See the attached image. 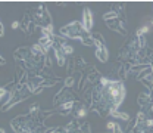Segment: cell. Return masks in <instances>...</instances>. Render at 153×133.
<instances>
[{
	"label": "cell",
	"instance_id": "obj_1",
	"mask_svg": "<svg viewBox=\"0 0 153 133\" xmlns=\"http://www.w3.org/2000/svg\"><path fill=\"white\" fill-rule=\"evenodd\" d=\"M85 33L87 31L84 30L82 24H81V22H78V21H74V22H71V24L65 25L63 28H60V34L62 36L68 37V38H80L81 41L87 37Z\"/></svg>",
	"mask_w": 153,
	"mask_h": 133
},
{
	"label": "cell",
	"instance_id": "obj_2",
	"mask_svg": "<svg viewBox=\"0 0 153 133\" xmlns=\"http://www.w3.org/2000/svg\"><path fill=\"white\" fill-rule=\"evenodd\" d=\"M107 92H109V96L114 101V105L118 106L122 104L124 101V96H125V87L121 81H116V80H112V83L107 86Z\"/></svg>",
	"mask_w": 153,
	"mask_h": 133
},
{
	"label": "cell",
	"instance_id": "obj_3",
	"mask_svg": "<svg viewBox=\"0 0 153 133\" xmlns=\"http://www.w3.org/2000/svg\"><path fill=\"white\" fill-rule=\"evenodd\" d=\"M81 24H82V27H84V30L87 33L91 31V27H93V15H91V10L89 8H85L84 12H82V21H81Z\"/></svg>",
	"mask_w": 153,
	"mask_h": 133
},
{
	"label": "cell",
	"instance_id": "obj_4",
	"mask_svg": "<svg viewBox=\"0 0 153 133\" xmlns=\"http://www.w3.org/2000/svg\"><path fill=\"white\" fill-rule=\"evenodd\" d=\"M53 41H55V38L53 37H47V36H41V38H40V41H38V44L44 49V52H47L52 46H53Z\"/></svg>",
	"mask_w": 153,
	"mask_h": 133
},
{
	"label": "cell",
	"instance_id": "obj_5",
	"mask_svg": "<svg viewBox=\"0 0 153 133\" xmlns=\"http://www.w3.org/2000/svg\"><path fill=\"white\" fill-rule=\"evenodd\" d=\"M96 58H97L100 62H107L109 53H107L106 46H105V48H96Z\"/></svg>",
	"mask_w": 153,
	"mask_h": 133
},
{
	"label": "cell",
	"instance_id": "obj_6",
	"mask_svg": "<svg viewBox=\"0 0 153 133\" xmlns=\"http://www.w3.org/2000/svg\"><path fill=\"white\" fill-rule=\"evenodd\" d=\"M55 55H56L57 64H59V65H65V62H66V61H65V56H66V55H65V52H63V49H62L60 46H57V48L55 49Z\"/></svg>",
	"mask_w": 153,
	"mask_h": 133
},
{
	"label": "cell",
	"instance_id": "obj_7",
	"mask_svg": "<svg viewBox=\"0 0 153 133\" xmlns=\"http://www.w3.org/2000/svg\"><path fill=\"white\" fill-rule=\"evenodd\" d=\"M31 53L40 56V55H44L46 52H44V49H43L40 44H33V46H31Z\"/></svg>",
	"mask_w": 153,
	"mask_h": 133
},
{
	"label": "cell",
	"instance_id": "obj_8",
	"mask_svg": "<svg viewBox=\"0 0 153 133\" xmlns=\"http://www.w3.org/2000/svg\"><path fill=\"white\" fill-rule=\"evenodd\" d=\"M111 116H114V117H116V118H121V120H124V121H127V120L129 118V116H128V114H125V113H118V111H116L115 108L111 111Z\"/></svg>",
	"mask_w": 153,
	"mask_h": 133
},
{
	"label": "cell",
	"instance_id": "obj_9",
	"mask_svg": "<svg viewBox=\"0 0 153 133\" xmlns=\"http://www.w3.org/2000/svg\"><path fill=\"white\" fill-rule=\"evenodd\" d=\"M103 19H105L106 22H111V21L118 19V15H116V12H106V13L103 15Z\"/></svg>",
	"mask_w": 153,
	"mask_h": 133
},
{
	"label": "cell",
	"instance_id": "obj_10",
	"mask_svg": "<svg viewBox=\"0 0 153 133\" xmlns=\"http://www.w3.org/2000/svg\"><path fill=\"white\" fill-rule=\"evenodd\" d=\"M0 96H2V104H6V102L10 99V98H9L10 93L6 90V89H0Z\"/></svg>",
	"mask_w": 153,
	"mask_h": 133
},
{
	"label": "cell",
	"instance_id": "obj_11",
	"mask_svg": "<svg viewBox=\"0 0 153 133\" xmlns=\"http://www.w3.org/2000/svg\"><path fill=\"white\" fill-rule=\"evenodd\" d=\"M43 36L53 37V27H52V24L47 25V27H43Z\"/></svg>",
	"mask_w": 153,
	"mask_h": 133
},
{
	"label": "cell",
	"instance_id": "obj_12",
	"mask_svg": "<svg viewBox=\"0 0 153 133\" xmlns=\"http://www.w3.org/2000/svg\"><path fill=\"white\" fill-rule=\"evenodd\" d=\"M60 48L63 49L65 55H72V52H74L72 46H69V44H68V43H63V44H60Z\"/></svg>",
	"mask_w": 153,
	"mask_h": 133
},
{
	"label": "cell",
	"instance_id": "obj_13",
	"mask_svg": "<svg viewBox=\"0 0 153 133\" xmlns=\"http://www.w3.org/2000/svg\"><path fill=\"white\" fill-rule=\"evenodd\" d=\"M72 106H74V102H66V104L60 105V109L63 111V113H68V111H69Z\"/></svg>",
	"mask_w": 153,
	"mask_h": 133
},
{
	"label": "cell",
	"instance_id": "obj_14",
	"mask_svg": "<svg viewBox=\"0 0 153 133\" xmlns=\"http://www.w3.org/2000/svg\"><path fill=\"white\" fill-rule=\"evenodd\" d=\"M85 114H87V109H85V106H82V108H80V111H78V117H85Z\"/></svg>",
	"mask_w": 153,
	"mask_h": 133
},
{
	"label": "cell",
	"instance_id": "obj_15",
	"mask_svg": "<svg viewBox=\"0 0 153 133\" xmlns=\"http://www.w3.org/2000/svg\"><path fill=\"white\" fill-rule=\"evenodd\" d=\"M147 101H149V96L147 95H140V99H138L140 104H146Z\"/></svg>",
	"mask_w": 153,
	"mask_h": 133
},
{
	"label": "cell",
	"instance_id": "obj_16",
	"mask_svg": "<svg viewBox=\"0 0 153 133\" xmlns=\"http://www.w3.org/2000/svg\"><path fill=\"white\" fill-rule=\"evenodd\" d=\"M116 126H118V124H116V123H114V121H109V123H107V129H109V130H114Z\"/></svg>",
	"mask_w": 153,
	"mask_h": 133
},
{
	"label": "cell",
	"instance_id": "obj_17",
	"mask_svg": "<svg viewBox=\"0 0 153 133\" xmlns=\"http://www.w3.org/2000/svg\"><path fill=\"white\" fill-rule=\"evenodd\" d=\"M146 33H149V27L147 25H144L140 31H138V36H141V34H146Z\"/></svg>",
	"mask_w": 153,
	"mask_h": 133
},
{
	"label": "cell",
	"instance_id": "obj_18",
	"mask_svg": "<svg viewBox=\"0 0 153 133\" xmlns=\"http://www.w3.org/2000/svg\"><path fill=\"white\" fill-rule=\"evenodd\" d=\"M143 120H144V116H143V113H140V114H138V117H137V123H138V124H141V123H143Z\"/></svg>",
	"mask_w": 153,
	"mask_h": 133
},
{
	"label": "cell",
	"instance_id": "obj_19",
	"mask_svg": "<svg viewBox=\"0 0 153 133\" xmlns=\"http://www.w3.org/2000/svg\"><path fill=\"white\" fill-rule=\"evenodd\" d=\"M18 25H19V22H18V21H13V22H12V28H13V30L18 28Z\"/></svg>",
	"mask_w": 153,
	"mask_h": 133
},
{
	"label": "cell",
	"instance_id": "obj_20",
	"mask_svg": "<svg viewBox=\"0 0 153 133\" xmlns=\"http://www.w3.org/2000/svg\"><path fill=\"white\" fill-rule=\"evenodd\" d=\"M146 126L147 127H153V120H147L146 121Z\"/></svg>",
	"mask_w": 153,
	"mask_h": 133
},
{
	"label": "cell",
	"instance_id": "obj_21",
	"mask_svg": "<svg viewBox=\"0 0 153 133\" xmlns=\"http://www.w3.org/2000/svg\"><path fill=\"white\" fill-rule=\"evenodd\" d=\"M114 133H122V130H121V127H119V126H116V127L114 129Z\"/></svg>",
	"mask_w": 153,
	"mask_h": 133
},
{
	"label": "cell",
	"instance_id": "obj_22",
	"mask_svg": "<svg viewBox=\"0 0 153 133\" xmlns=\"http://www.w3.org/2000/svg\"><path fill=\"white\" fill-rule=\"evenodd\" d=\"M0 34L5 36V28H3V24H2V30H0Z\"/></svg>",
	"mask_w": 153,
	"mask_h": 133
},
{
	"label": "cell",
	"instance_id": "obj_23",
	"mask_svg": "<svg viewBox=\"0 0 153 133\" xmlns=\"http://www.w3.org/2000/svg\"><path fill=\"white\" fill-rule=\"evenodd\" d=\"M2 133H6V132H5V130H2Z\"/></svg>",
	"mask_w": 153,
	"mask_h": 133
},
{
	"label": "cell",
	"instance_id": "obj_24",
	"mask_svg": "<svg viewBox=\"0 0 153 133\" xmlns=\"http://www.w3.org/2000/svg\"><path fill=\"white\" fill-rule=\"evenodd\" d=\"M152 24H153V21H152Z\"/></svg>",
	"mask_w": 153,
	"mask_h": 133
}]
</instances>
